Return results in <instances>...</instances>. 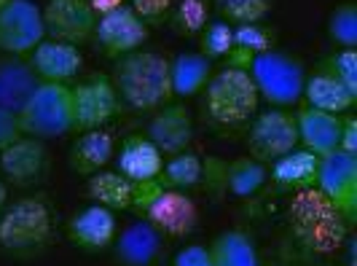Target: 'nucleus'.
Instances as JSON below:
<instances>
[{
	"mask_svg": "<svg viewBox=\"0 0 357 266\" xmlns=\"http://www.w3.org/2000/svg\"><path fill=\"white\" fill-rule=\"evenodd\" d=\"M287 229L306 256H333L349 237L347 221L314 186L293 194L287 205Z\"/></svg>",
	"mask_w": 357,
	"mask_h": 266,
	"instance_id": "nucleus-1",
	"label": "nucleus"
},
{
	"mask_svg": "<svg viewBox=\"0 0 357 266\" xmlns=\"http://www.w3.org/2000/svg\"><path fill=\"white\" fill-rule=\"evenodd\" d=\"M119 100L135 110H153L161 108L172 94L169 87V59L159 52L135 49L116 57L113 75H110Z\"/></svg>",
	"mask_w": 357,
	"mask_h": 266,
	"instance_id": "nucleus-2",
	"label": "nucleus"
},
{
	"mask_svg": "<svg viewBox=\"0 0 357 266\" xmlns=\"http://www.w3.org/2000/svg\"><path fill=\"white\" fill-rule=\"evenodd\" d=\"M132 213L148 221L161 237H185L197 229L199 210L194 199L180 191L164 186L159 177L156 180H143L132 183Z\"/></svg>",
	"mask_w": 357,
	"mask_h": 266,
	"instance_id": "nucleus-3",
	"label": "nucleus"
},
{
	"mask_svg": "<svg viewBox=\"0 0 357 266\" xmlns=\"http://www.w3.org/2000/svg\"><path fill=\"white\" fill-rule=\"evenodd\" d=\"M204 91V110L218 124H242L258 110V89L250 71L223 65L210 75Z\"/></svg>",
	"mask_w": 357,
	"mask_h": 266,
	"instance_id": "nucleus-4",
	"label": "nucleus"
},
{
	"mask_svg": "<svg viewBox=\"0 0 357 266\" xmlns=\"http://www.w3.org/2000/svg\"><path fill=\"white\" fill-rule=\"evenodd\" d=\"M19 124L27 138L54 140L73 132V100L68 84L40 81L19 110Z\"/></svg>",
	"mask_w": 357,
	"mask_h": 266,
	"instance_id": "nucleus-5",
	"label": "nucleus"
},
{
	"mask_svg": "<svg viewBox=\"0 0 357 266\" xmlns=\"http://www.w3.org/2000/svg\"><path fill=\"white\" fill-rule=\"evenodd\" d=\"M52 237V213L43 199L24 196L0 213V248L27 256L46 248Z\"/></svg>",
	"mask_w": 357,
	"mask_h": 266,
	"instance_id": "nucleus-6",
	"label": "nucleus"
},
{
	"mask_svg": "<svg viewBox=\"0 0 357 266\" xmlns=\"http://www.w3.org/2000/svg\"><path fill=\"white\" fill-rule=\"evenodd\" d=\"M250 75L255 89H258V97H264L268 105H296L304 94V65L298 59L287 57V54L277 52V49L255 54L250 65Z\"/></svg>",
	"mask_w": 357,
	"mask_h": 266,
	"instance_id": "nucleus-7",
	"label": "nucleus"
},
{
	"mask_svg": "<svg viewBox=\"0 0 357 266\" xmlns=\"http://www.w3.org/2000/svg\"><path fill=\"white\" fill-rule=\"evenodd\" d=\"M314 189L339 210L352 229L357 221V156L344 151L320 156Z\"/></svg>",
	"mask_w": 357,
	"mask_h": 266,
	"instance_id": "nucleus-8",
	"label": "nucleus"
},
{
	"mask_svg": "<svg viewBox=\"0 0 357 266\" xmlns=\"http://www.w3.org/2000/svg\"><path fill=\"white\" fill-rule=\"evenodd\" d=\"M73 100V132H86V129H100L110 121L119 110L121 100L116 94V87L107 75H89L70 87Z\"/></svg>",
	"mask_w": 357,
	"mask_h": 266,
	"instance_id": "nucleus-9",
	"label": "nucleus"
},
{
	"mask_svg": "<svg viewBox=\"0 0 357 266\" xmlns=\"http://www.w3.org/2000/svg\"><path fill=\"white\" fill-rule=\"evenodd\" d=\"M43 38V14L33 0H8L0 8V52L27 57Z\"/></svg>",
	"mask_w": 357,
	"mask_h": 266,
	"instance_id": "nucleus-10",
	"label": "nucleus"
},
{
	"mask_svg": "<svg viewBox=\"0 0 357 266\" xmlns=\"http://www.w3.org/2000/svg\"><path fill=\"white\" fill-rule=\"evenodd\" d=\"M248 145L252 159L258 161H274L293 151L298 145L296 113H287L285 108H268L258 113L248 132Z\"/></svg>",
	"mask_w": 357,
	"mask_h": 266,
	"instance_id": "nucleus-11",
	"label": "nucleus"
},
{
	"mask_svg": "<svg viewBox=\"0 0 357 266\" xmlns=\"http://www.w3.org/2000/svg\"><path fill=\"white\" fill-rule=\"evenodd\" d=\"M40 14H43L46 36L52 40L81 46L94 38L97 14L91 11L89 0H49Z\"/></svg>",
	"mask_w": 357,
	"mask_h": 266,
	"instance_id": "nucleus-12",
	"label": "nucleus"
},
{
	"mask_svg": "<svg viewBox=\"0 0 357 266\" xmlns=\"http://www.w3.org/2000/svg\"><path fill=\"white\" fill-rule=\"evenodd\" d=\"M94 38L102 46V52L110 57H121L135 49H140L148 40V24L132 11V6H121L110 14L97 17Z\"/></svg>",
	"mask_w": 357,
	"mask_h": 266,
	"instance_id": "nucleus-13",
	"label": "nucleus"
},
{
	"mask_svg": "<svg viewBox=\"0 0 357 266\" xmlns=\"http://www.w3.org/2000/svg\"><path fill=\"white\" fill-rule=\"evenodd\" d=\"M145 138L153 142L161 154H167V156L188 151V145L194 140V119H191L188 108L183 105V103L161 105L151 116Z\"/></svg>",
	"mask_w": 357,
	"mask_h": 266,
	"instance_id": "nucleus-14",
	"label": "nucleus"
},
{
	"mask_svg": "<svg viewBox=\"0 0 357 266\" xmlns=\"http://www.w3.org/2000/svg\"><path fill=\"white\" fill-rule=\"evenodd\" d=\"M27 62L36 71L38 81H56V84H65V81L75 78L84 68V57L78 52V46L52 40V38H43L30 52Z\"/></svg>",
	"mask_w": 357,
	"mask_h": 266,
	"instance_id": "nucleus-15",
	"label": "nucleus"
},
{
	"mask_svg": "<svg viewBox=\"0 0 357 266\" xmlns=\"http://www.w3.org/2000/svg\"><path fill=\"white\" fill-rule=\"evenodd\" d=\"M116 215L102 205H89L81 213H75L68 223V237L75 248L86 250V253H97L113 245L116 239Z\"/></svg>",
	"mask_w": 357,
	"mask_h": 266,
	"instance_id": "nucleus-16",
	"label": "nucleus"
},
{
	"mask_svg": "<svg viewBox=\"0 0 357 266\" xmlns=\"http://www.w3.org/2000/svg\"><path fill=\"white\" fill-rule=\"evenodd\" d=\"M46 145L43 140L22 135L17 142H11L0 154V170L14 186H33L46 172Z\"/></svg>",
	"mask_w": 357,
	"mask_h": 266,
	"instance_id": "nucleus-17",
	"label": "nucleus"
},
{
	"mask_svg": "<svg viewBox=\"0 0 357 266\" xmlns=\"http://www.w3.org/2000/svg\"><path fill=\"white\" fill-rule=\"evenodd\" d=\"M113 253L121 266H153L161 253V234L148 221H132L113 239Z\"/></svg>",
	"mask_w": 357,
	"mask_h": 266,
	"instance_id": "nucleus-18",
	"label": "nucleus"
},
{
	"mask_svg": "<svg viewBox=\"0 0 357 266\" xmlns=\"http://www.w3.org/2000/svg\"><path fill=\"white\" fill-rule=\"evenodd\" d=\"M296 126H298V142H304V148L312 151L314 156L339 151L341 116L336 113H325V110L306 105L296 113Z\"/></svg>",
	"mask_w": 357,
	"mask_h": 266,
	"instance_id": "nucleus-19",
	"label": "nucleus"
},
{
	"mask_svg": "<svg viewBox=\"0 0 357 266\" xmlns=\"http://www.w3.org/2000/svg\"><path fill=\"white\" fill-rule=\"evenodd\" d=\"M309 108H317V110H325V113H347L352 110L357 103V89L347 87L341 78H336L331 71H314V75H309L304 81V94Z\"/></svg>",
	"mask_w": 357,
	"mask_h": 266,
	"instance_id": "nucleus-20",
	"label": "nucleus"
},
{
	"mask_svg": "<svg viewBox=\"0 0 357 266\" xmlns=\"http://www.w3.org/2000/svg\"><path fill=\"white\" fill-rule=\"evenodd\" d=\"M164 167V154L145 135H132L121 142V151L116 156V172H121L132 183L156 180Z\"/></svg>",
	"mask_w": 357,
	"mask_h": 266,
	"instance_id": "nucleus-21",
	"label": "nucleus"
},
{
	"mask_svg": "<svg viewBox=\"0 0 357 266\" xmlns=\"http://www.w3.org/2000/svg\"><path fill=\"white\" fill-rule=\"evenodd\" d=\"M38 81L36 71L24 57H6L0 59V108L19 113L30 94L36 91Z\"/></svg>",
	"mask_w": 357,
	"mask_h": 266,
	"instance_id": "nucleus-22",
	"label": "nucleus"
},
{
	"mask_svg": "<svg viewBox=\"0 0 357 266\" xmlns=\"http://www.w3.org/2000/svg\"><path fill=\"white\" fill-rule=\"evenodd\" d=\"M116 154V142L105 129H86L70 145V167L78 175H94Z\"/></svg>",
	"mask_w": 357,
	"mask_h": 266,
	"instance_id": "nucleus-23",
	"label": "nucleus"
},
{
	"mask_svg": "<svg viewBox=\"0 0 357 266\" xmlns=\"http://www.w3.org/2000/svg\"><path fill=\"white\" fill-rule=\"evenodd\" d=\"M317 164H320V156H314L312 151L293 148V151L282 154L280 159L271 161V180L282 189H293V191L312 189L317 180Z\"/></svg>",
	"mask_w": 357,
	"mask_h": 266,
	"instance_id": "nucleus-24",
	"label": "nucleus"
},
{
	"mask_svg": "<svg viewBox=\"0 0 357 266\" xmlns=\"http://www.w3.org/2000/svg\"><path fill=\"white\" fill-rule=\"evenodd\" d=\"M213 75V59L199 52H183L169 62V87L178 97H194L207 87Z\"/></svg>",
	"mask_w": 357,
	"mask_h": 266,
	"instance_id": "nucleus-25",
	"label": "nucleus"
},
{
	"mask_svg": "<svg viewBox=\"0 0 357 266\" xmlns=\"http://www.w3.org/2000/svg\"><path fill=\"white\" fill-rule=\"evenodd\" d=\"M207 250H210L213 266H261L252 237L242 229L220 231L207 245Z\"/></svg>",
	"mask_w": 357,
	"mask_h": 266,
	"instance_id": "nucleus-26",
	"label": "nucleus"
},
{
	"mask_svg": "<svg viewBox=\"0 0 357 266\" xmlns=\"http://www.w3.org/2000/svg\"><path fill=\"white\" fill-rule=\"evenodd\" d=\"M86 191L94 199V205H102L113 213L132 207V180H126L121 172H94L89 175Z\"/></svg>",
	"mask_w": 357,
	"mask_h": 266,
	"instance_id": "nucleus-27",
	"label": "nucleus"
},
{
	"mask_svg": "<svg viewBox=\"0 0 357 266\" xmlns=\"http://www.w3.org/2000/svg\"><path fill=\"white\" fill-rule=\"evenodd\" d=\"M226 189L239 199L258 194L264 189L268 177V170L264 161L252 159V156H239L226 167Z\"/></svg>",
	"mask_w": 357,
	"mask_h": 266,
	"instance_id": "nucleus-28",
	"label": "nucleus"
},
{
	"mask_svg": "<svg viewBox=\"0 0 357 266\" xmlns=\"http://www.w3.org/2000/svg\"><path fill=\"white\" fill-rule=\"evenodd\" d=\"M202 175H204V164H202L197 154L194 151H180V154H175V156H169V159L164 161L159 180L164 186H169V189L185 191V189L199 186Z\"/></svg>",
	"mask_w": 357,
	"mask_h": 266,
	"instance_id": "nucleus-29",
	"label": "nucleus"
},
{
	"mask_svg": "<svg viewBox=\"0 0 357 266\" xmlns=\"http://www.w3.org/2000/svg\"><path fill=\"white\" fill-rule=\"evenodd\" d=\"M271 3L274 0H215V8L229 24H261L271 11Z\"/></svg>",
	"mask_w": 357,
	"mask_h": 266,
	"instance_id": "nucleus-30",
	"label": "nucleus"
},
{
	"mask_svg": "<svg viewBox=\"0 0 357 266\" xmlns=\"http://www.w3.org/2000/svg\"><path fill=\"white\" fill-rule=\"evenodd\" d=\"M328 36L341 49H355L357 46V6L355 3H341L328 17Z\"/></svg>",
	"mask_w": 357,
	"mask_h": 266,
	"instance_id": "nucleus-31",
	"label": "nucleus"
},
{
	"mask_svg": "<svg viewBox=\"0 0 357 266\" xmlns=\"http://www.w3.org/2000/svg\"><path fill=\"white\" fill-rule=\"evenodd\" d=\"M180 36H197L207 27V0H180L172 14Z\"/></svg>",
	"mask_w": 357,
	"mask_h": 266,
	"instance_id": "nucleus-32",
	"label": "nucleus"
},
{
	"mask_svg": "<svg viewBox=\"0 0 357 266\" xmlns=\"http://www.w3.org/2000/svg\"><path fill=\"white\" fill-rule=\"evenodd\" d=\"M234 49V27L229 22H210L202 30V52L207 59H223Z\"/></svg>",
	"mask_w": 357,
	"mask_h": 266,
	"instance_id": "nucleus-33",
	"label": "nucleus"
},
{
	"mask_svg": "<svg viewBox=\"0 0 357 266\" xmlns=\"http://www.w3.org/2000/svg\"><path fill=\"white\" fill-rule=\"evenodd\" d=\"M320 68L331 71L336 78H341L347 87L357 89V52L355 49H341V52L331 54Z\"/></svg>",
	"mask_w": 357,
	"mask_h": 266,
	"instance_id": "nucleus-34",
	"label": "nucleus"
},
{
	"mask_svg": "<svg viewBox=\"0 0 357 266\" xmlns=\"http://www.w3.org/2000/svg\"><path fill=\"white\" fill-rule=\"evenodd\" d=\"M234 46L248 49L252 54H264L271 49V36L261 24H236L234 27Z\"/></svg>",
	"mask_w": 357,
	"mask_h": 266,
	"instance_id": "nucleus-35",
	"label": "nucleus"
},
{
	"mask_svg": "<svg viewBox=\"0 0 357 266\" xmlns=\"http://www.w3.org/2000/svg\"><path fill=\"white\" fill-rule=\"evenodd\" d=\"M169 8H172V0H132V11L143 19L145 24L161 22L169 14Z\"/></svg>",
	"mask_w": 357,
	"mask_h": 266,
	"instance_id": "nucleus-36",
	"label": "nucleus"
},
{
	"mask_svg": "<svg viewBox=\"0 0 357 266\" xmlns=\"http://www.w3.org/2000/svg\"><path fill=\"white\" fill-rule=\"evenodd\" d=\"M22 135H24V132H22V124H19V113L0 108V154H3L11 142H17Z\"/></svg>",
	"mask_w": 357,
	"mask_h": 266,
	"instance_id": "nucleus-37",
	"label": "nucleus"
},
{
	"mask_svg": "<svg viewBox=\"0 0 357 266\" xmlns=\"http://www.w3.org/2000/svg\"><path fill=\"white\" fill-rule=\"evenodd\" d=\"M172 266H213V258L204 245H188V248L178 250Z\"/></svg>",
	"mask_w": 357,
	"mask_h": 266,
	"instance_id": "nucleus-38",
	"label": "nucleus"
},
{
	"mask_svg": "<svg viewBox=\"0 0 357 266\" xmlns=\"http://www.w3.org/2000/svg\"><path fill=\"white\" fill-rule=\"evenodd\" d=\"M339 151L357 156V119H355V116H344V119H341Z\"/></svg>",
	"mask_w": 357,
	"mask_h": 266,
	"instance_id": "nucleus-39",
	"label": "nucleus"
},
{
	"mask_svg": "<svg viewBox=\"0 0 357 266\" xmlns=\"http://www.w3.org/2000/svg\"><path fill=\"white\" fill-rule=\"evenodd\" d=\"M89 6L97 17H102V14H110V11L121 8V6H124V0H89Z\"/></svg>",
	"mask_w": 357,
	"mask_h": 266,
	"instance_id": "nucleus-40",
	"label": "nucleus"
},
{
	"mask_svg": "<svg viewBox=\"0 0 357 266\" xmlns=\"http://www.w3.org/2000/svg\"><path fill=\"white\" fill-rule=\"evenodd\" d=\"M344 245H347V266H357V239L347 237Z\"/></svg>",
	"mask_w": 357,
	"mask_h": 266,
	"instance_id": "nucleus-41",
	"label": "nucleus"
},
{
	"mask_svg": "<svg viewBox=\"0 0 357 266\" xmlns=\"http://www.w3.org/2000/svg\"><path fill=\"white\" fill-rule=\"evenodd\" d=\"M6 202H8V186L0 180V210L6 207Z\"/></svg>",
	"mask_w": 357,
	"mask_h": 266,
	"instance_id": "nucleus-42",
	"label": "nucleus"
},
{
	"mask_svg": "<svg viewBox=\"0 0 357 266\" xmlns=\"http://www.w3.org/2000/svg\"><path fill=\"white\" fill-rule=\"evenodd\" d=\"M6 3H8V0H0V8H3V6H6Z\"/></svg>",
	"mask_w": 357,
	"mask_h": 266,
	"instance_id": "nucleus-43",
	"label": "nucleus"
}]
</instances>
